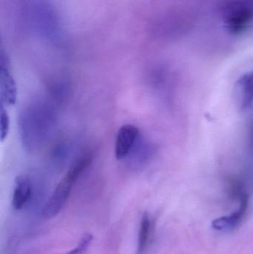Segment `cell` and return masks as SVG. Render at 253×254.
Here are the masks:
<instances>
[{"instance_id":"1","label":"cell","mask_w":253,"mask_h":254,"mask_svg":"<svg viewBox=\"0 0 253 254\" xmlns=\"http://www.w3.org/2000/svg\"><path fill=\"white\" fill-rule=\"evenodd\" d=\"M87 169V165L82 160H76L62 180L56 185L43 210L46 219H52L57 216L65 207L74 184L82 173Z\"/></svg>"},{"instance_id":"2","label":"cell","mask_w":253,"mask_h":254,"mask_svg":"<svg viewBox=\"0 0 253 254\" xmlns=\"http://www.w3.org/2000/svg\"><path fill=\"white\" fill-rule=\"evenodd\" d=\"M253 19V8L248 1H235L225 11L226 28L231 34H238L248 28Z\"/></svg>"},{"instance_id":"8","label":"cell","mask_w":253,"mask_h":254,"mask_svg":"<svg viewBox=\"0 0 253 254\" xmlns=\"http://www.w3.org/2000/svg\"><path fill=\"white\" fill-rule=\"evenodd\" d=\"M0 114H1V128H0L1 140V141H4L7 138L9 129H10V118H9L7 110L4 109V104L1 103V107H0Z\"/></svg>"},{"instance_id":"4","label":"cell","mask_w":253,"mask_h":254,"mask_svg":"<svg viewBox=\"0 0 253 254\" xmlns=\"http://www.w3.org/2000/svg\"><path fill=\"white\" fill-rule=\"evenodd\" d=\"M138 127L133 125H125L117 131L115 141V157L118 161L125 159L135 147L139 138Z\"/></svg>"},{"instance_id":"5","label":"cell","mask_w":253,"mask_h":254,"mask_svg":"<svg viewBox=\"0 0 253 254\" xmlns=\"http://www.w3.org/2000/svg\"><path fill=\"white\" fill-rule=\"evenodd\" d=\"M239 201H240V205L236 212L232 213L230 216H223L215 219L212 222V226L214 229L220 231H228L235 229L236 227L239 226L248 210V202H249L248 195L246 193L244 194L239 198Z\"/></svg>"},{"instance_id":"7","label":"cell","mask_w":253,"mask_h":254,"mask_svg":"<svg viewBox=\"0 0 253 254\" xmlns=\"http://www.w3.org/2000/svg\"><path fill=\"white\" fill-rule=\"evenodd\" d=\"M153 223L148 213H144L140 224L137 254H147L151 243Z\"/></svg>"},{"instance_id":"6","label":"cell","mask_w":253,"mask_h":254,"mask_svg":"<svg viewBox=\"0 0 253 254\" xmlns=\"http://www.w3.org/2000/svg\"><path fill=\"white\" fill-rule=\"evenodd\" d=\"M32 188L31 182L26 176H19L15 181L12 205L15 210H21L25 207L31 198Z\"/></svg>"},{"instance_id":"10","label":"cell","mask_w":253,"mask_h":254,"mask_svg":"<svg viewBox=\"0 0 253 254\" xmlns=\"http://www.w3.org/2000/svg\"><path fill=\"white\" fill-rule=\"evenodd\" d=\"M241 85L248 95H253V71L242 77Z\"/></svg>"},{"instance_id":"3","label":"cell","mask_w":253,"mask_h":254,"mask_svg":"<svg viewBox=\"0 0 253 254\" xmlns=\"http://www.w3.org/2000/svg\"><path fill=\"white\" fill-rule=\"evenodd\" d=\"M0 95L1 103L7 106L15 104L17 97V89L14 78L10 71L8 57L1 50L0 56Z\"/></svg>"},{"instance_id":"9","label":"cell","mask_w":253,"mask_h":254,"mask_svg":"<svg viewBox=\"0 0 253 254\" xmlns=\"http://www.w3.org/2000/svg\"><path fill=\"white\" fill-rule=\"evenodd\" d=\"M92 240H93V237H92V234H84L80 243H79L78 246L65 254H84L87 252L89 246L92 243Z\"/></svg>"}]
</instances>
